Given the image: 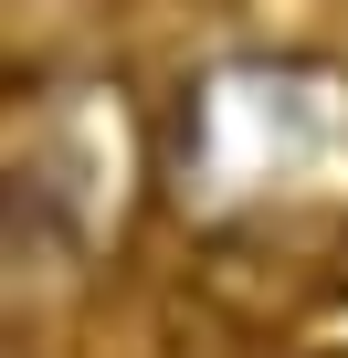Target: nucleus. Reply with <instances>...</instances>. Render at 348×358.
I'll use <instances>...</instances> for the list:
<instances>
[{"label":"nucleus","instance_id":"nucleus-1","mask_svg":"<svg viewBox=\"0 0 348 358\" xmlns=\"http://www.w3.org/2000/svg\"><path fill=\"white\" fill-rule=\"evenodd\" d=\"M169 190L201 232H274L348 211V74L316 64H232L190 85L169 127Z\"/></svg>","mask_w":348,"mask_h":358}]
</instances>
